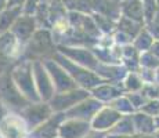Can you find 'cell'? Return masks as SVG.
<instances>
[{"instance_id":"obj_1","label":"cell","mask_w":159,"mask_h":138,"mask_svg":"<svg viewBox=\"0 0 159 138\" xmlns=\"http://www.w3.org/2000/svg\"><path fill=\"white\" fill-rule=\"evenodd\" d=\"M122 11L126 18H130L139 24L145 22L143 0H125L122 4Z\"/></svg>"},{"instance_id":"obj_2","label":"cell","mask_w":159,"mask_h":138,"mask_svg":"<svg viewBox=\"0 0 159 138\" xmlns=\"http://www.w3.org/2000/svg\"><path fill=\"white\" fill-rule=\"evenodd\" d=\"M134 126L137 131L141 134H155L157 126H155V118L148 113H137L134 118Z\"/></svg>"},{"instance_id":"obj_3","label":"cell","mask_w":159,"mask_h":138,"mask_svg":"<svg viewBox=\"0 0 159 138\" xmlns=\"http://www.w3.org/2000/svg\"><path fill=\"white\" fill-rule=\"evenodd\" d=\"M143 7H144V20L145 24L148 25L154 17L157 15L159 10V3L157 0H143Z\"/></svg>"},{"instance_id":"obj_4","label":"cell","mask_w":159,"mask_h":138,"mask_svg":"<svg viewBox=\"0 0 159 138\" xmlns=\"http://www.w3.org/2000/svg\"><path fill=\"white\" fill-rule=\"evenodd\" d=\"M154 42H155L154 36H152L151 33L148 32V29H147V30H141V32L139 33L136 46L141 51H149L151 50V47H152V44H154Z\"/></svg>"},{"instance_id":"obj_5","label":"cell","mask_w":159,"mask_h":138,"mask_svg":"<svg viewBox=\"0 0 159 138\" xmlns=\"http://www.w3.org/2000/svg\"><path fill=\"white\" fill-rule=\"evenodd\" d=\"M140 64L147 69H158L159 68V58H157L151 51H144L140 58Z\"/></svg>"},{"instance_id":"obj_6","label":"cell","mask_w":159,"mask_h":138,"mask_svg":"<svg viewBox=\"0 0 159 138\" xmlns=\"http://www.w3.org/2000/svg\"><path fill=\"white\" fill-rule=\"evenodd\" d=\"M147 26H148V32L151 33L157 40H159V10H158L157 15L154 17V20H152Z\"/></svg>"},{"instance_id":"obj_7","label":"cell","mask_w":159,"mask_h":138,"mask_svg":"<svg viewBox=\"0 0 159 138\" xmlns=\"http://www.w3.org/2000/svg\"><path fill=\"white\" fill-rule=\"evenodd\" d=\"M149 51H151V53L154 54L157 58H159V40L154 42V44H152V47H151V50Z\"/></svg>"},{"instance_id":"obj_8","label":"cell","mask_w":159,"mask_h":138,"mask_svg":"<svg viewBox=\"0 0 159 138\" xmlns=\"http://www.w3.org/2000/svg\"><path fill=\"white\" fill-rule=\"evenodd\" d=\"M137 138H155V136H151V134H141V136Z\"/></svg>"},{"instance_id":"obj_9","label":"cell","mask_w":159,"mask_h":138,"mask_svg":"<svg viewBox=\"0 0 159 138\" xmlns=\"http://www.w3.org/2000/svg\"><path fill=\"white\" fill-rule=\"evenodd\" d=\"M157 83L159 84V68L157 69Z\"/></svg>"},{"instance_id":"obj_10","label":"cell","mask_w":159,"mask_h":138,"mask_svg":"<svg viewBox=\"0 0 159 138\" xmlns=\"http://www.w3.org/2000/svg\"><path fill=\"white\" fill-rule=\"evenodd\" d=\"M154 136H155V138H159V130L155 131V134H154Z\"/></svg>"},{"instance_id":"obj_11","label":"cell","mask_w":159,"mask_h":138,"mask_svg":"<svg viewBox=\"0 0 159 138\" xmlns=\"http://www.w3.org/2000/svg\"><path fill=\"white\" fill-rule=\"evenodd\" d=\"M158 100H159V98H158Z\"/></svg>"}]
</instances>
